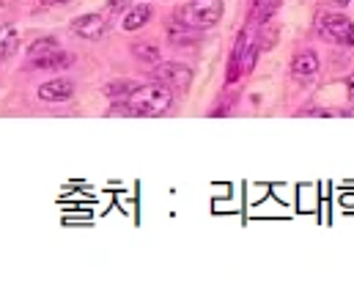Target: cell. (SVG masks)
I'll use <instances>...</instances> for the list:
<instances>
[{"label": "cell", "instance_id": "cell-1", "mask_svg": "<svg viewBox=\"0 0 354 283\" xmlns=\"http://www.w3.org/2000/svg\"><path fill=\"white\" fill-rule=\"evenodd\" d=\"M138 116H162L171 110L174 104V91L162 83H151V86H138L132 94L124 99Z\"/></svg>", "mask_w": 354, "mask_h": 283}, {"label": "cell", "instance_id": "cell-2", "mask_svg": "<svg viewBox=\"0 0 354 283\" xmlns=\"http://www.w3.org/2000/svg\"><path fill=\"white\" fill-rule=\"evenodd\" d=\"M151 77H154V83L168 86L171 91H187L192 83V69L187 64H178V61H162V64H157Z\"/></svg>", "mask_w": 354, "mask_h": 283}, {"label": "cell", "instance_id": "cell-3", "mask_svg": "<svg viewBox=\"0 0 354 283\" xmlns=\"http://www.w3.org/2000/svg\"><path fill=\"white\" fill-rule=\"evenodd\" d=\"M319 33L330 42L354 47V22L344 14H322L319 17Z\"/></svg>", "mask_w": 354, "mask_h": 283}, {"label": "cell", "instance_id": "cell-4", "mask_svg": "<svg viewBox=\"0 0 354 283\" xmlns=\"http://www.w3.org/2000/svg\"><path fill=\"white\" fill-rule=\"evenodd\" d=\"M189 17H192L195 28H201V30L214 28L223 17V0H195L189 6Z\"/></svg>", "mask_w": 354, "mask_h": 283}, {"label": "cell", "instance_id": "cell-5", "mask_svg": "<svg viewBox=\"0 0 354 283\" xmlns=\"http://www.w3.org/2000/svg\"><path fill=\"white\" fill-rule=\"evenodd\" d=\"M72 94H75V83L66 77L39 86V99H44V102H66V99H72Z\"/></svg>", "mask_w": 354, "mask_h": 283}, {"label": "cell", "instance_id": "cell-6", "mask_svg": "<svg viewBox=\"0 0 354 283\" xmlns=\"http://www.w3.org/2000/svg\"><path fill=\"white\" fill-rule=\"evenodd\" d=\"M198 39H201V28H195V25H187V22H178V19H174V22L168 25V42H171L174 47L192 44V42H198Z\"/></svg>", "mask_w": 354, "mask_h": 283}, {"label": "cell", "instance_id": "cell-7", "mask_svg": "<svg viewBox=\"0 0 354 283\" xmlns=\"http://www.w3.org/2000/svg\"><path fill=\"white\" fill-rule=\"evenodd\" d=\"M319 55L316 53H310V50H305V53H299L294 61H291V72L299 77V80H310V77H316L319 75Z\"/></svg>", "mask_w": 354, "mask_h": 283}, {"label": "cell", "instance_id": "cell-8", "mask_svg": "<svg viewBox=\"0 0 354 283\" xmlns=\"http://www.w3.org/2000/svg\"><path fill=\"white\" fill-rule=\"evenodd\" d=\"M72 30L77 36H83V39H99L104 33V19L99 14H83V17H77L72 22Z\"/></svg>", "mask_w": 354, "mask_h": 283}, {"label": "cell", "instance_id": "cell-9", "mask_svg": "<svg viewBox=\"0 0 354 283\" xmlns=\"http://www.w3.org/2000/svg\"><path fill=\"white\" fill-rule=\"evenodd\" d=\"M149 19H151V8H149L146 3H140V6L129 8V14L124 17L121 28H124V30H138V28H143V25H146Z\"/></svg>", "mask_w": 354, "mask_h": 283}, {"label": "cell", "instance_id": "cell-10", "mask_svg": "<svg viewBox=\"0 0 354 283\" xmlns=\"http://www.w3.org/2000/svg\"><path fill=\"white\" fill-rule=\"evenodd\" d=\"M19 47V33L14 25H0V58H11Z\"/></svg>", "mask_w": 354, "mask_h": 283}, {"label": "cell", "instance_id": "cell-11", "mask_svg": "<svg viewBox=\"0 0 354 283\" xmlns=\"http://www.w3.org/2000/svg\"><path fill=\"white\" fill-rule=\"evenodd\" d=\"M36 69H66L69 64H72V55L69 53H61V50H55L53 55H47V58H39V61H30Z\"/></svg>", "mask_w": 354, "mask_h": 283}, {"label": "cell", "instance_id": "cell-12", "mask_svg": "<svg viewBox=\"0 0 354 283\" xmlns=\"http://www.w3.org/2000/svg\"><path fill=\"white\" fill-rule=\"evenodd\" d=\"M58 50V42L55 39H39L28 47V61H39V58H47Z\"/></svg>", "mask_w": 354, "mask_h": 283}, {"label": "cell", "instance_id": "cell-13", "mask_svg": "<svg viewBox=\"0 0 354 283\" xmlns=\"http://www.w3.org/2000/svg\"><path fill=\"white\" fill-rule=\"evenodd\" d=\"M132 55H135L138 61H143V64H157V61H160V50H157L154 44H149V42L132 44Z\"/></svg>", "mask_w": 354, "mask_h": 283}, {"label": "cell", "instance_id": "cell-14", "mask_svg": "<svg viewBox=\"0 0 354 283\" xmlns=\"http://www.w3.org/2000/svg\"><path fill=\"white\" fill-rule=\"evenodd\" d=\"M248 44V33H239L236 36V47H234V58H231V72H228V83H236L239 80V61H242V50Z\"/></svg>", "mask_w": 354, "mask_h": 283}, {"label": "cell", "instance_id": "cell-15", "mask_svg": "<svg viewBox=\"0 0 354 283\" xmlns=\"http://www.w3.org/2000/svg\"><path fill=\"white\" fill-rule=\"evenodd\" d=\"M135 89H138V83H132V80H121V83H110V86L104 89V94L110 96V99H118V102H124V99L132 94Z\"/></svg>", "mask_w": 354, "mask_h": 283}, {"label": "cell", "instance_id": "cell-16", "mask_svg": "<svg viewBox=\"0 0 354 283\" xmlns=\"http://www.w3.org/2000/svg\"><path fill=\"white\" fill-rule=\"evenodd\" d=\"M253 64H256V44H245V50H242V61H239V75H242V72H250Z\"/></svg>", "mask_w": 354, "mask_h": 283}, {"label": "cell", "instance_id": "cell-17", "mask_svg": "<svg viewBox=\"0 0 354 283\" xmlns=\"http://www.w3.org/2000/svg\"><path fill=\"white\" fill-rule=\"evenodd\" d=\"M272 8H274L272 0H253V11H256L261 19H266V17L272 14Z\"/></svg>", "mask_w": 354, "mask_h": 283}, {"label": "cell", "instance_id": "cell-18", "mask_svg": "<svg viewBox=\"0 0 354 283\" xmlns=\"http://www.w3.org/2000/svg\"><path fill=\"white\" fill-rule=\"evenodd\" d=\"M127 3H129V0H107V6H110L113 11H121V8H127Z\"/></svg>", "mask_w": 354, "mask_h": 283}, {"label": "cell", "instance_id": "cell-19", "mask_svg": "<svg viewBox=\"0 0 354 283\" xmlns=\"http://www.w3.org/2000/svg\"><path fill=\"white\" fill-rule=\"evenodd\" d=\"M330 3H333V6H338V8H344V6H349L352 0H330Z\"/></svg>", "mask_w": 354, "mask_h": 283}, {"label": "cell", "instance_id": "cell-20", "mask_svg": "<svg viewBox=\"0 0 354 283\" xmlns=\"http://www.w3.org/2000/svg\"><path fill=\"white\" fill-rule=\"evenodd\" d=\"M44 6H61V3H69V0H41Z\"/></svg>", "mask_w": 354, "mask_h": 283}, {"label": "cell", "instance_id": "cell-21", "mask_svg": "<svg viewBox=\"0 0 354 283\" xmlns=\"http://www.w3.org/2000/svg\"><path fill=\"white\" fill-rule=\"evenodd\" d=\"M346 89H349V94H352V99H354V75L346 80Z\"/></svg>", "mask_w": 354, "mask_h": 283}]
</instances>
